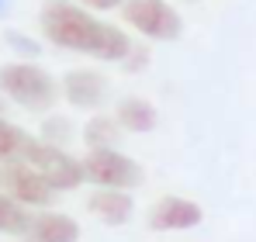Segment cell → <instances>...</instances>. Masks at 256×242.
I'll use <instances>...</instances> for the list:
<instances>
[{
    "label": "cell",
    "mask_w": 256,
    "mask_h": 242,
    "mask_svg": "<svg viewBox=\"0 0 256 242\" xmlns=\"http://www.w3.org/2000/svg\"><path fill=\"white\" fill-rule=\"evenodd\" d=\"M84 176H86V184L108 187V190H135L146 180L142 166L122 149H86Z\"/></svg>",
    "instance_id": "3957f363"
},
{
    "label": "cell",
    "mask_w": 256,
    "mask_h": 242,
    "mask_svg": "<svg viewBox=\"0 0 256 242\" xmlns=\"http://www.w3.org/2000/svg\"><path fill=\"white\" fill-rule=\"evenodd\" d=\"M86 10H114V7H125V0H80Z\"/></svg>",
    "instance_id": "ac0fdd59"
},
{
    "label": "cell",
    "mask_w": 256,
    "mask_h": 242,
    "mask_svg": "<svg viewBox=\"0 0 256 242\" xmlns=\"http://www.w3.org/2000/svg\"><path fill=\"white\" fill-rule=\"evenodd\" d=\"M24 162L35 166V170L42 173L45 180L52 184L56 194H59V190H76V187L86 180L84 176V160L70 156V152L59 149V146H48V142H42V138H35V142L28 146Z\"/></svg>",
    "instance_id": "5b68a950"
},
{
    "label": "cell",
    "mask_w": 256,
    "mask_h": 242,
    "mask_svg": "<svg viewBox=\"0 0 256 242\" xmlns=\"http://www.w3.org/2000/svg\"><path fill=\"white\" fill-rule=\"evenodd\" d=\"M32 218H35L32 208H24L10 194H0V236H24Z\"/></svg>",
    "instance_id": "4fadbf2b"
},
{
    "label": "cell",
    "mask_w": 256,
    "mask_h": 242,
    "mask_svg": "<svg viewBox=\"0 0 256 242\" xmlns=\"http://www.w3.org/2000/svg\"><path fill=\"white\" fill-rule=\"evenodd\" d=\"M4 170H7V194H10V198H18L24 208H32V211H35V208H42V211H45L48 204L56 201L52 184L45 180L35 166H28L24 160L7 162Z\"/></svg>",
    "instance_id": "52a82bcc"
},
{
    "label": "cell",
    "mask_w": 256,
    "mask_h": 242,
    "mask_svg": "<svg viewBox=\"0 0 256 242\" xmlns=\"http://www.w3.org/2000/svg\"><path fill=\"white\" fill-rule=\"evenodd\" d=\"M7 162H0V194H7V170H4Z\"/></svg>",
    "instance_id": "d6986e66"
},
{
    "label": "cell",
    "mask_w": 256,
    "mask_h": 242,
    "mask_svg": "<svg viewBox=\"0 0 256 242\" xmlns=\"http://www.w3.org/2000/svg\"><path fill=\"white\" fill-rule=\"evenodd\" d=\"M38 24L52 45L90 56L97 62H125L128 52L135 48L125 28L97 21L84 4L73 0H45L38 10Z\"/></svg>",
    "instance_id": "6da1fadb"
},
{
    "label": "cell",
    "mask_w": 256,
    "mask_h": 242,
    "mask_svg": "<svg viewBox=\"0 0 256 242\" xmlns=\"http://www.w3.org/2000/svg\"><path fill=\"white\" fill-rule=\"evenodd\" d=\"M4 45L10 48V52H18L21 56V62H35L38 56H42V45L32 38V35H24V32H4Z\"/></svg>",
    "instance_id": "2e32d148"
},
{
    "label": "cell",
    "mask_w": 256,
    "mask_h": 242,
    "mask_svg": "<svg viewBox=\"0 0 256 242\" xmlns=\"http://www.w3.org/2000/svg\"><path fill=\"white\" fill-rule=\"evenodd\" d=\"M62 97L76 111H100L108 100V76L100 70H70L62 76Z\"/></svg>",
    "instance_id": "ba28073f"
},
{
    "label": "cell",
    "mask_w": 256,
    "mask_h": 242,
    "mask_svg": "<svg viewBox=\"0 0 256 242\" xmlns=\"http://www.w3.org/2000/svg\"><path fill=\"white\" fill-rule=\"evenodd\" d=\"M122 18L128 21V28L152 42H176L184 35V18L166 0H125Z\"/></svg>",
    "instance_id": "277c9868"
},
{
    "label": "cell",
    "mask_w": 256,
    "mask_h": 242,
    "mask_svg": "<svg viewBox=\"0 0 256 242\" xmlns=\"http://www.w3.org/2000/svg\"><path fill=\"white\" fill-rule=\"evenodd\" d=\"M10 7H14L10 0H0V18H7V14H10Z\"/></svg>",
    "instance_id": "ffe728a7"
},
{
    "label": "cell",
    "mask_w": 256,
    "mask_h": 242,
    "mask_svg": "<svg viewBox=\"0 0 256 242\" xmlns=\"http://www.w3.org/2000/svg\"><path fill=\"white\" fill-rule=\"evenodd\" d=\"M0 118H4V94H0Z\"/></svg>",
    "instance_id": "44dd1931"
},
{
    "label": "cell",
    "mask_w": 256,
    "mask_h": 242,
    "mask_svg": "<svg viewBox=\"0 0 256 242\" xmlns=\"http://www.w3.org/2000/svg\"><path fill=\"white\" fill-rule=\"evenodd\" d=\"M59 83L56 76L38 66V62H7L0 66V94L14 104H21L24 111L48 114L52 104L59 100Z\"/></svg>",
    "instance_id": "7a4b0ae2"
},
{
    "label": "cell",
    "mask_w": 256,
    "mask_h": 242,
    "mask_svg": "<svg viewBox=\"0 0 256 242\" xmlns=\"http://www.w3.org/2000/svg\"><path fill=\"white\" fill-rule=\"evenodd\" d=\"M24 242H80V222L73 214H62V211H35L28 232L21 236Z\"/></svg>",
    "instance_id": "9c48e42d"
},
{
    "label": "cell",
    "mask_w": 256,
    "mask_h": 242,
    "mask_svg": "<svg viewBox=\"0 0 256 242\" xmlns=\"http://www.w3.org/2000/svg\"><path fill=\"white\" fill-rule=\"evenodd\" d=\"M114 118H118V124H122V132L146 135V132H156L160 111H156V104L146 100V97H122L118 108H114Z\"/></svg>",
    "instance_id": "8fae6325"
},
{
    "label": "cell",
    "mask_w": 256,
    "mask_h": 242,
    "mask_svg": "<svg viewBox=\"0 0 256 242\" xmlns=\"http://www.w3.org/2000/svg\"><path fill=\"white\" fill-rule=\"evenodd\" d=\"M86 208L97 222L118 228V225H128L132 214H135V198L132 190H108V187H97L90 198H86Z\"/></svg>",
    "instance_id": "30bf717a"
},
{
    "label": "cell",
    "mask_w": 256,
    "mask_h": 242,
    "mask_svg": "<svg viewBox=\"0 0 256 242\" xmlns=\"http://www.w3.org/2000/svg\"><path fill=\"white\" fill-rule=\"evenodd\" d=\"M42 142H48V146H59V149H66V142L73 138V121L66 118V114H48V118L42 121Z\"/></svg>",
    "instance_id": "9a60e30c"
},
{
    "label": "cell",
    "mask_w": 256,
    "mask_h": 242,
    "mask_svg": "<svg viewBox=\"0 0 256 242\" xmlns=\"http://www.w3.org/2000/svg\"><path fill=\"white\" fill-rule=\"evenodd\" d=\"M32 142H35V138H32L21 124L0 118V162L24 160V152H28V146H32Z\"/></svg>",
    "instance_id": "5bb4252c"
},
{
    "label": "cell",
    "mask_w": 256,
    "mask_h": 242,
    "mask_svg": "<svg viewBox=\"0 0 256 242\" xmlns=\"http://www.w3.org/2000/svg\"><path fill=\"white\" fill-rule=\"evenodd\" d=\"M146 222L152 232H190L204 222V208L190 198H180V194H163L149 208Z\"/></svg>",
    "instance_id": "8992f818"
},
{
    "label": "cell",
    "mask_w": 256,
    "mask_h": 242,
    "mask_svg": "<svg viewBox=\"0 0 256 242\" xmlns=\"http://www.w3.org/2000/svg\"><path fill=\"white\" fill-rule=\"evenodd\" d=\"M118 138H122V124H118V118H114V114L97 111V114L84 124V142H86V149H118Z\"/></svg>",
    "instance_id": "7c38bea8"
},
{
    "label": "cell",
    "mask_w": 256,
    "mask_h": 242,
    "mask_svg": "<svg viewBox=\"0 0 256 242\" xmlns=\"http://www.w3.org/2000/svg\"><path fill=\"white\" fill-rule=\"evenodd\" d=\"M122 66H125L128 73H138V70H146V66H149V48H146V45H135V48L128 52V59L122 62Z\"/></svg>",
    "instance_id": "e0dca14e"
}]
</instances>
